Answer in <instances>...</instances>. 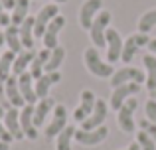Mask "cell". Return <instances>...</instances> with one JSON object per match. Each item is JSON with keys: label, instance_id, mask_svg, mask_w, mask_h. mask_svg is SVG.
I'll use <instances>...</instances> for the list:
<instances>
[{"label": "cell", "instance_id": "1", "mask_svg": "<svg viewBox=\"0 0 156 150\" xmlns=\"http://www.w3.org/2000/svg\"><path fill=\"white\" fill-rule=\"evenodd\" d=\"M111 12L107 10H101L99 14H97V18L93 20V26L91 30H89V34H91V42L97 46V50L99 47H107V40H105V34H107V28H109L111 24Z\"/></svg>", "mask_w": 156, "mask_h": 150}, {"label": "cell", "instance_id": "2", "mask_svg": "<svg viewBox=\"0 0 156 150\" xmlns=\"http://www.w3.org/2000/svg\"><path fill=\"white\" fill-rule=\"evenodd\" d=\"M85 65L95 77H111L113 75V65L101 59L97 47H89L85 51Z\"/></svg>", "mask_w": 156, "mask_h": 150}, {"label": "cell", "instance_id": "3", "mask_svg": "<svg viewBox=\"0 0 156 150\" xmlns=\"http://www.w3.org/2000/svg\"><path fill=\"white\" fill-rule=\"evenodd\" d=\"M148 42H150V38L146 34H133V36H129V38L125 40V44H122V55H121V61H133V58L136 55V51L140 50V47H144V46H148Z\"/></svg>", "mask_w": 156, "mask_h": 150}, {"label": "cell", "instance_id": "4", "mask_svg": "<svg viewBox=\"0 0 156 150\" xmlns=\"http://www.w3.org/2000/svg\"><path fill=\"white\" fill-rule=\"evenodd\" d=\"M144 81H146V77H144V73H142L140 69L126 65V67L119 69L117 73L111 77V87L115 89V87H119V85H125V83H140V85H142Z\"/></svg>", "mask_w": 156, "mask_h": 150}, {"label": "cell", "instance_id": "5", "mask_svg": "<svg viewBox=\"0 0 156 150\" xmlns=\"http://www.w3.org/2000/svg\"><path fill=\"white\" fill-rule=\"evenodd\" d=\"M105 40H107V61H111V65H113L115 61H119L122 55V40L121 36H119L117 30H113V28H107V34H105Z\"/></svg>", "mask_w": 156, "mask_h": 150}, {"label": "cell", "instance_id": "6", "mask_svg": "<svg viewBox=\"0 0 156 150\" xmlns=\"http://www.w3.org/2000/svg\"><path fill=\"white\" fill-rule=\"evenodd\" d=\"M95 93L89 91V89H85V91H81V101H79V107L75 109V113H73V119L77 120V123H83V120H87L89 117H91V113L95 111Z\"/></svg>", "mask_w": 156, "mask_h": 150}, {"label": "cell", "instance_id": "7", "mask_svg": "<svg viewBox=\"0 0 156 150\" xmlns=\"http://www.w3.org/2000/svg\"><path fill=\"white\" fill-rule=\"evenodd\" d=\"M138 91H140V83H125V85L115 87L113 93H111V107L119 111L125 105V101H129L130 95H134Z\"/></svg>", "mask_w": 156, "mask_h": 150}, {"label": "cell", "instance_id": "8", "mask_svg": "<svg viewBox=\"0 0 156 150\" xmlns=\"http://www.w3.org/2000/svg\"><path fill=\"white\" fill-rule=\"evenodd\" d=\"M57 14H59V8H57V4H48V6H44L42 10L36 14V24H34V36H36V38L44 36L48 24H50Z\"/></svg>", "mask_w": 156, "mask_h": 150}, {"label": "cell", "instance_id": "9", "mask_svg": "<svg viewBox=\"0 0 156 150\" xmlns=\"http://www.w3.org/2000/svg\"><path fill=\"white\" fill-rule=\"evenodd\" d=\"M138 103L134 97H130L129 101H125L121 109H119V127H121L122 132H133L134 131V120H133V115L136 111Z\"/></svg>", "mask_w": 156, "mask_h": 150}, {"label": "cell", "instance_id": "10", "mask_svg": "<svg viewBox=\"0 0 156 150\" xmlns=\"http://www.w3.org/2000/svg\"><path fill=\"white\" fill-rule=\"evenodd\" d=\"M101 6H103V0H87V2L81 4L79 10V24L85 30H91L93 20L97 18V14L101 12Z\"/></svg>", "mask_w": 156, "mask_h": 150}, {"label": "cell", "instance_id": "11", "mask_svg": "<svg viewBox=\"0 0 156 150\" xmlns=\"http://www.w3.org/2000/svg\"><path fill=\"white\" fill-rule=\"evenodd\" d=\"M107 113H109L107 103H105L103 99H97L95 111L91 113V117H89L87 120H83V123H81V131H95V128L103 127V123H105V119H107Z\"/></svg>", "mask_w": 156, "mask_h": 150}, {"label": "cell", "instance_id": "12", "mask_svg": "<svg viewBox=\"0 0 156 150\" xmlns=\"http://www.w3.org/2000/svg\"><path fill=\"white\" fill-rule=\"evenodd\" d=\"M63 26H65V18L61 14H57L55 18L48 24L46 32H44V36H42L44 38V46H46L48 50H55L57 47V36H59L61 30H63Z\"/></svg>", "mask_w": 156, "mask_h": 150}, {"label": "cell", "instance_id": "13", "mask_svg": "<svg viewBox=\"0 0 156 150\" xmlns=\"http://www.w3.org/2000/svg\"><path fill=\"white\" fill-rule=\"evenodd\" d=\"M65 127H67V111H65V107H61V105H55L51 123L46 127V136L48 138H53V136H57Z\"/></svg>", "mask_w": 156, "mask_h": 150}, {"label": "cell", "instance_id": "14", "mask_svg": "<svg viewBox=\"0 0 156 150\" xmlns=\"http://www.w3.org/2000/svg\"><path fill=\"white\" fill-rule=\"evenodd\" d=\"M109 131L107 127H99L95 131H75V140L79 144H85V146H95V144H101L107 138Z\"/></svg>", "mask_w": 156, "mask_h": 150}, {"label": "cell", "instance_id": "15", "mask_svg": "<svg viewBox=\"0 0 156 150\" xmlns=\"http://www.w3.org/2000/svg\"><path fill=\"white\" fill-rule=\"evenodd\" d=\"M20 124H22V131L26 138L36 140L38 138V128L34 124V105H24L22 111H20Z\"/></svg>", "mask_w": 156, "mask_h": 150}, {"label": "cell", "instance_id": "16", "mask_svg": "<svg viewBox=\"0 0 156 150\" xmlns=\"http://www.w3.org/2000/svg\"><path fill=\"white\" fill-rule=\"evenodd\" d=\"M32 83H34V77H32V73H28V71L18 77V87H20V93H22L26 105H36V103H38L36 87Z\"/></svg>", "mask_w": 156, "mask_h": 150}, {"label": "cell", "instance_id": "17", "mask_svg": "<svg viewBox=\"0 0 156 150\" xmlns=\"http://www.w3.org/2000/svg\"><path fill=\"white\" fill-rule=\"evenodd\" d=\"M59 81H61L59 71L46 73V75L40 77V79H36V95H38V99H46V97L50 95V89H51L55 83H59Z\"/></svg>", "mask_w": 156, "mask_h": 150}, {"label": "cell", "instance_id": "18", "mask_svg": "<svg viewBox=\"0 0 156 150\" xmlns=\"http://www.w3.org/2000/svg\"><path fill=\"white\" fill-rule=\"evenodd\" d=\"M4 124H6L8 132L12 134V138H24V131H22V124H20V115H18V109H8L6 115H4Z\"/></svg>", "mask_w": 156, "mask_h": 150}, {"label": "cell", "instance_id": "19", "mask_svg": "<svg viewBox=\"0 0 156 150\" xmlns=\"http://www.w3.org/2000/svg\"><path fill=\"white\" fill-rule=\"evenodd\" d=\"M34 24H36V18L34 16H28V18L18 26L20 42H22V46L26 47V50H32V47H34V38H36L34 36Z\"/></svg>", "mask_w": 156, "mask_h": 150}, {"label": "cell", "instance_id": "20", "mask_svg": "<svg viewBox=\"0 0 156 150\" xmlns=\"http://www.w3.org/2000/svg\"><path fill=\"white\" fill-rule=\"evenodd\" d=\"M53 109H55V103H53L51 97H46V99L38 101V105L34 107V124H36V128L42 127L44 120L50 115V111H53Z\"/></svg>", "mask_w": 156, "mask_h": 150}, {"label": "cell", "instance_id": "21", "mask_svg": "<svg viewBox=\"0 0 156 150\" xmlns=\"http://www.w3.org/2000/svg\"><path fill=\"white\" fill-rule=\"evenodd\" d=\"M4 87H6V97H8L12 107H24V105H26L22 93H20V87H18V77L10 75L6 79V83H4Z\"/></svg>", "mask_w": 156, "mask_h": 150}, {"label": "cell", "instance_id": "22", "mask_svg": "<svg viewBox=\"0 0 156 150\" xmlns=\"http://www.w3.org/2000/svg\"><path fill=\"white\" fill-rule=\"evenodd\" d=\"M142 63H144L146 69V89L148 91H154L156 89V55L152 54H144L142 55Z\"/></svg>", "mask_w": 156, "mask_h": 150}, {"label": "cell", "instance_id": "23", "mask_svg": "<svg viewBox=\"0 0 156 150\" xmlns=\"http://www.w3.org/2000/svg\"><path fill=\"white\" fill-rule=\"evenodd\" d=\"M50 55H51V50H48V47H44L42 51H38V54H36L34 61H32V65H30L32 77H36V79H40V77H42V71L46 69V63L50 61Z\"/></svg>", "mask_w": 156, "mask_h": 150}, {"label": "cell", "instance_id": "24", "mask_svg": "<svg viewBox=\"0 0 156 150\" xmlns=\"http://www.w3.org/2000/svg\"><path fill=\"white\" fill-rule=\"evenodd\" d=\"M4 40H6V46L10 51H14V54H20L22 51V42H20V30L18 26H8L6 30H4Z\"/></svg>", "mask_w": 156, "mask_h": 150}, {"label": "cell", "instance_id": "25", "mask_svg": "<svg viewBox=\"0 0 156 150\" xmlns=\"http://www.w3.org/2000/svg\"><path fill=\"white\" fill-rule=\"evenodd\" d=\"M34 51L32 50H26V51H20L18 58L14 59V65H12V71H14L16 77H20L22 73H26V67L32 65V61H34Z\"/></svg>", "mask_w": 156, "mask_h": 150}, {"label": "cell", "instance_id": "26", "mask_svg": "<svg viewBox=\"0 0 156 150\" xmlns=\"http://www.w3.org/2000/svg\"><path fill=\"white\" fill-rule=\"evenodd\" d=\"M28 10H30V0H16L14 8H12V26H20L24 20L28 18Z\"/></svg>", "mask_w": 156, "mask_h": 150}, {"label": "cell", "instance_id": "27", "mask_svg": "<svg viewBox=\"0 0 156 150\" xmlns=\"http://www.w3.org/2000/svg\"><path fill=\"white\" fill-rule=\"evenodd\" d=\"M14 59H16V54L10 50L0 55V83H6V79L10 77V69L14 65Z\"/></svg>", "mask_w": 156, "mask_h": 150}, {"label": "cell", "instance_id": "28", "mask_svg": "<svg viewBox=\"0 0 156 150\" xmlns=\"http://www.w3.org/2000/svg\"><path fill=\"white\" fill-rule=\"evenodd\" d=\"M75 127H71V124H67V127L63 128V131L57 134V150H71V140L75 138Z\"/></svg>", "mask_w": 156, "mask_h": 150}, {"label": "cell", "instance_id": "29", "mask_svg": "<svg viewBox=\"0 0 156 150\" xmlns=\"http://www.w3.org/2000/svg\"><path fill=\"white\" fill-rule=\"evenodd\" d=\"M65 59V50L61 46H57L55 50H51V55H50V61L46 63V71L48 73H53V71L59 69V65L63 63Z\"/></svg>", "mask_w": 156, "mask_h": 150}, {"label": "cell", "instance_id": "30", "mask_svg": "<svg viewBox=\"0 0 156 150\" xmlns=\"http://www.w3.org/2000/svg\"><path fill=\"white\" fill-rule=\"evenodd\" d=\"M154 26H156V8L148 10L146 14H142V18L138 20V32L140 34H148Z\"/></svg>", "mask_w": 156, "mask_h": 150}, {"label": "cell", "instance_id": "31", "mask_svg": "<svg viewBox=\"0 0 156 150\" xmlns=\"http://www.w3.org/2000/svg\"><path fill=\"white\" fill-rule=\"evenodd\" d=\"M136 142H138V146H140V150H156V142L150 138L148 134H146L144 131H138Z\"/></svg>", "mask_w": 156, "mask_h": 150}, {"label": "cell", "instance_id": "32", "mask_svg": "<svg viewBox=\"0 0 156 150\" xmlns=\"http://www.w3.org/2000/svg\"><path fill=\"white\" fill-rule=\"evenodd\" d=\"M138 124H140V131H144L146 134H148L150 138H152L154 142H156V124H154V123H150L148 119H142Z\"/></svg>", "mask_w": 156, "mask_h": 150}, {"label": "cell", "instance_id": "33", "mask_svg": "<svg viewBox=\"0 0 156 150\" xmlns=\"http://www.w3.org/2000/svg\"><path fill=\"white\" fill-rule=\"evenodd\" d=\"M144 113H146V119H148L150 123H154V124H156V101H154V99L146 101V105H144Z\"/></svg>", "mask_w": 156, "mask_h": 150}, {"label": "cell", "instance_id": "34", "mask_svg": "<svg viewBox=\"0 0 156 150\" xmlns=\"http://www.w3.org/2000/svg\"><path fill=\"white\" fill-rule=\"evenodd\" d=\"M0 105H2V109H4V111L12 109L10 101H8V97H6V87H4V83H0Z\"/></svg>", "mask_w": 156, "mask_h": 150}, {"label": "cell", "instance_id": "35", "mask_svg": "<svg viewBox=\"0 0 156 150\" xmlns=\"http://www.w3.org/2000/svg\"><path fill=\"white\" fill-rule=\"evenodd\" d=\"M0 140H2V142H10V140H14L12 138V134L10 132H8V128H6V124H2V120H0Z\"/></svg>", "mask_w": 156, "mask_h": 150}, {"label": "cell", "instance_id": "36", "mask_svg": "<svg viewBox=\"0 0 156 150\" xmlns=\"http://www.w3.org/2000/svg\"><path fill=\"white\" fill-rule=\"evenodd\" d=\"M12 24V18L6 14V12H2L0 10V28H8Z\"/></svg>", "mask_w": 156, "mask_h": 150}, {"label": "cell", "instance_id": "37", "mask_svg": "<svg viewBox=\"0 0 156 150\" xmlns=\"http://www.w3.org/2000/svg\"><path fill=\"white\" fill-rule=\"evenodd\" d=\"M0 2H2V6L6 8V10H12L14 4H16V0H0Z\"/></svg>", "mask_w": 156, "mask_h": 150}, {"label": "cell", "instance_id": "38", "mask_svg": "<svg viewBox=\"0 0 156 150\" xmlns=\"http://www.w3.org/2000/svg\"><path fill=\"white\" fill-rule=\"evenodd\" d=\"M146 47H148V51H150L152 55H156V40H150V42H148V46H146Z\"/></svg>", "mask_w": 156, "mask_h": 150}, {"label": "cell", "instance_id": "39", "mask_svg": "<svg viewBox=\"0 0 156 150\" xmlns=\"http://www.w3.org/2000/svg\"><path fill=\"white\" fill-rule=\"evenodd\" d=\"M125 150H140V146H138V142H133V144H129V148H125Z\"/></svg>", "mask_w": 156, "mask_h": 150}, {"label": "cell", "instance_id": "40", "mask_svg": "<svg viewBox=\"0 0 156 150\" xmlns=\"http://www.w3.org/2000/svg\"><path fill=\"white\" fill-rule=\"evenodd\" d=\"M0 150H8V144L2 142V140H0Z\"/></svg>", "mask_w": 156, "mask_h": 150}, {"label": "cell", "instance_id": "41", "mask_svg": "<svg viewBox=\"0 0 156 150\" xmlns=\"http://www.w3.org/2000/svg\"><path fill=\"white\" fill-rule=\"evenodd\" d=\"M2 44H6V40H4V34H0V50H2Z\"/></svg>", "mask_w": 156, "mask_h": 150}, {"label": "cell", "instance_id": "42", "mask_svg": "<svg viewBox=\"0 0 156 150\" xmlns=\"http://www.w3.org/2000/svg\"><path fill=\"white\" fill-rule=\"evenodd\" d=\"M4 115H6V111H4V109H2V105H0V119H2Z\"/></svg>", "mask_w": 156, "mask_h": 150}, {"label": "cell", "instance_id": "43", "mask_svg": "<svg viewBox=\"0 0 156 150\" xmlns=\"http://www.w3.org/2000/svg\"><path fill=\"white\" fill-rule=\"evenodd\" d=\"M150 97H152V99L156 101V89H154V91H150Z\"/></svg>", "mask_w": 156, "mask_h": 150}, {"label": "cell", "instance_id": "44", "mask_svg": "<svg viewBox=\"0 0 156 150\" xmlns=\"http://www.w3.org/2000/svg\"><path fill=\"white\" fill-rule=\"evenodd\" d=\"M53 2H57V4H59V2H67V0H53Z\"/></svg>", "mask_w": 156, "mask_h": 150}, {"label": "cell", "instance_id": "45", "mask_svg": "<svg viewBox=\"0 0 156 150\" xmlns=\"http://www.w3.org/2000/svg\"><path fill=\"white\" fill-rule=\"evenodd\" d=\"M2 8H4V6H2V2H0V10H2Z\"/></svg>", "mask_w": 156, "mask_h": 150}]
</instances>
